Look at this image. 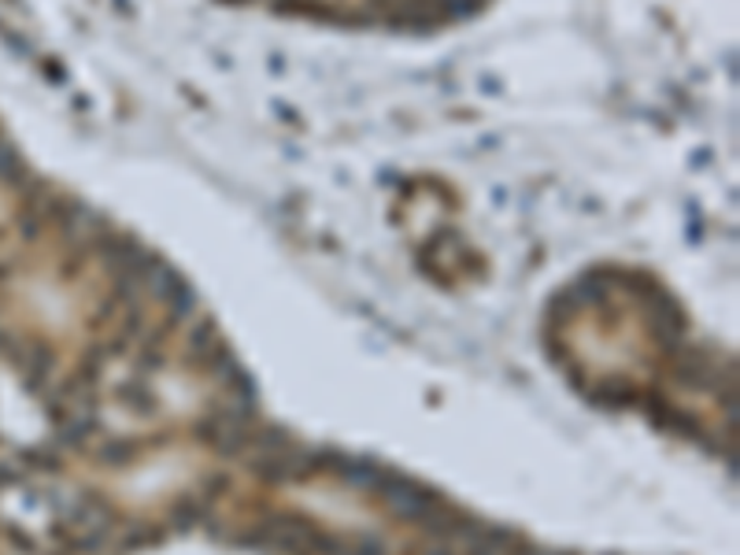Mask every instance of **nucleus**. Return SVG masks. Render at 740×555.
<instances>
[{"mask_svg": "<svg viewBox=\"0 0 740 555\" xmlns=\"http://www.w3.org/2000/svg\"><path fill=\"white\" fill-rule=\"evenodd\" d=\"M255 541L271 544V548L286 552V555H315L323 533L315 530L304 518H267L255 533Z\"/></svg>", "mask_w": 740, "mask_h": 555, "instance_id": "nucleus-1", "label": "nucleus"}, {"mask_svg": "<svg viewBox=\"0 0 740 555\" xmlns=\"http://www.w3.org/2000/svg\"><path fill=\"white\" fill-rule=\"evenodd\" d=\"M352 555H389V544L381 537H352Z\"/></svg>", "mask_w": 740, "mask_h": 555, "instance_id": "nucleus-2", "label": "nucleus"}, {"mask_svg": "<svg viewBox=\"0 0 740 555\" xmlns=\"http://www.w3.org/2000/svg\"><path fill=\"white\" fill-rule=\"evenodd\" d=\"M126 452H130V444H112V449H104V456H100V459L112 463V467H123V463L130 459Z\"/></svg>", "mask_w": 740, "mask_h": 555, "instance_id": "nucleus-3", "label": "nucleus"}, {"mask_svg": "<svg viewBox=\"0 0 740 555\" xmlns=\"http://www.w3.org/2000/svg\"><path fill=\"white\" fill-rule=\"evenodd\" d=\"M418 555H452V552L441 548V544H434V548H426V552H418Z\"/></svg>", "mask_w": 740, "mask_h": 555, "instance_id": "nucleus-4", "label": "nucleus"}]
</instances>
